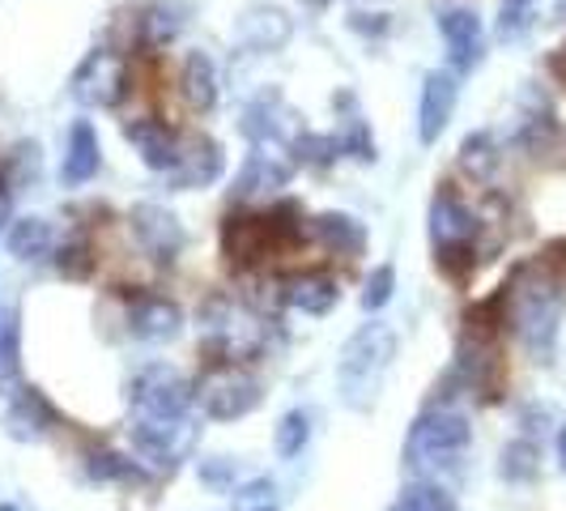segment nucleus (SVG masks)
<instances>
[{
    "label": "nucleus",
    "mask_w": 566,
    "mask_h": 511,
    "mask_svg": "<svg viewBox=\"0 0 566 511\" xmlns=\"http://www.w3.org/2000/svg\"><path fill=\"white\" fill-rule=\"evenodd\" d=\"M227 170V154L213 137H184V149H179V163L170 170V188L175 192H192V188H209L218 184Z\"/></svg>",
    "instance_id": "f8f14e48"
},
{
    "label": "nucleus",
    "mask_w": 566,
    "mask_h": 511,
    "mask_svg": "<svg viewBox=\"0 0 566 511\" xmlns=\"http://www.w3.org/2000/svg\"><path fill=\"white\" fill-rule=\"evenodd\" d=\"M392 290H397V269L392 264H379L375 273L367 278V285H363V312L375 315V312H384L388 303H392Z\"/></svg>",
    "instance_id": "c9c22d12"
},
{
    "label": "nucleus",
    "mask_w": 566,
    "mask_h": 511,
    "mask_svg": "<svg viewBox=\"0 0 566 511\" xmlns=\"http://www.w3.org/2000/svg\"><path fill=\"white\" fill-rule=\"evenodd\" d=\"M200 345L218 358V363H252L269 345V324L239 299L230 294H209L200 303L197 315Z\"/></svg>",
    "instance_id": "7ed1b4c3"
},
{
    "label": "nucleus",
    "mask_w": 566,
    "mask_h": 511,
    "mask_svg": "<svg viewBox=\"0 0 566 511\" xmlns=\"http://www.w3.org/2000/svg\"><path fill=\"white\" fill-rule=\"evenodd\" d=\"M277 248V234L269 218H252V213H230L222 222V252L230 255V264H255L260 255H269Z\"/></svg>",
    "instance_id": "a211bd4d"
},
{
    "label": "nucleus",
    "mask_w": 566,
    "mask_h": 511,
    "mask_svg": "<svg viewBox=\"0 0 566 511\" xmlns=\"http://www.w3.org/2000/svg\"><path fill=\"white\" fill-rule=\"evenodd\" d=\"M469 444H473L469 418L452 405H434L405 435V469L418 478H439L464 460Z\"/></svg>",
    "instance_id": "20e7f679"
},
{
    "label": "nucleus",
    "mask_w": 566,
    "mask_h": 511,
    "mask_svg": "<svg viewBox=\"0 0 566 511\" xmlns=\"http://www.w3.org/2000/svg\"><path fill=\"white\" fill-rule=\"evenodd\" d=\"M9 409H4V430L22 444H39L43 435H52V426L60 423L56 405L43 397L39 388H13L9 393Z\"/></svg>",
    "instance_id": "f3484780"
},
{
    "label": "nucleus",
    "mask_w": 566,
    "mask_h": 511,
    "mask_svg": "<svg viewBox=\"0 0 566 511\" xmlns=\"http://www.w3.org/2000/svg\"><path fill=\"white\" fill-rule=\"evenodd\" d=\"M312 239L337 255H363L367 227L358 218H349V213H319V218H312Z\"/></svg>",
    "instance_id": "4be33fe9"
},
{
    "label": "nucleus",
    "mask_w": 566,
    "mask_h": 511,
    "mask_svg": "<svg viewBox=\"0 0 566 511\" xmlns=\"http://www.w3.org/2000/svg\"><path fill=\"white\" fill-rule=\"evenodd\" d=\"M56 269L64 282H85L90 273H94V243L85 239V234H73V239H64L56 243Z\"/></svg>",
    "instance_id": "7c9ffc66"
},
{
    "label": "nucleus",
    "mask_w": 566,
    "mask_h": 511,
    "mask_svg": "<svg viewBox=\"0 0 566 511\" xmlns=\"http://www.w3.org/2000/svg\"><path fill=\"white\" fill-rule=\"evenodd\" d=\"M128 90H133L128 60L112 48H94L73 73V98L90 112H112L128 98Z\"/></svg>",
    "instance_id": "1a4fd4ad"
},
{
    "label": "nucleus",
    "mask_w": 566,
    "mask_h": 511,
    "mask_svg": "<svg viewBox=\"0 0 566 511\" xmlns=\"http://www.w3.org/2000/svg\"><path fill=\"white\" fill-rule=\"evenodd\" d=\"M478 213L460 200L452 184H443L430 197V243H434V260L448 278H469L478 269Z\"/></svg>",
    "instance_id": "39448f33"
},
{
    "label": "nucleus",
    "mask_w": 566,
    "mask_h": 511,
    "mask_svg": "<svg viewBox=\"0 0 566 511\" xmlns=\"http://www.w3.org/2000/svg\"><path fill=\"white\" fill-rule=\"evenodd\" d=\"M260 379L239 363H213L197 379V405L205 418L213 423H239L260 405Z\"/></svg>",
    "instance_id": "6e6552de"
},
{
    "label": "nucleus",
    "mask_w": 566,
    "mask_h": 511,
    "mask_svg": "<svg viewBox=\"0 0 566 511\" xmlns=\"http://www.w3.org/2000/svg\"><path fill=\"white\" fill-rule=\"evenodd\" d=\"M128 333L149 345H163L184 333V307L167 294H137L128 303Z\"/></svg>",
    "instance_id": "ddd939ff"
},
{
    "label": "nucleus",
    "mask_w": 566,
    "mask_h": 511,
    "mask_svg": "<svg viewBox=\"0 0 566 511\" xmlns=\"http://www.w3.org/2000/svg\"><path fill=\"white\" fill-rule=\"evenodd\" d=\"M22 375V312L0 307V388H18Z\"/></svg>",
    "instance_id": "a878e982"
},
{
    "label": "nucleus",
    "mask_w": 566,
    "mask_h": 511,
    "mask_svg": "<svg viewBox=\"0 0 566 511\" xmlns=\"http://www.w3.org/2000/svg\"><path fill=\"white\" fill-rule=\"evenodd\" d=\"M282 303L290 312L328 315L340 303V290L328 273H290L282 282Z\"/></svg>",
    "instance_id": "6ab92c4d"
},
{
    "label": "nucleus",
    "mask_w": 566,
    "mask_h": 511,
    "mask_svg": "<svg viewBox=\"0 0 566 511\" xmlns=\"http://www.w3.org/2000/svg\"><path fill=\"white\" fill-rule=\"evenodd\" d=\"M0 511H18V508H13V503H0Z\"/></svg>",
    "instance_id": "c03bdc74"
},
{
    "label": "nucleus",
    "mask_w": 566,
    "mask_h": 511,
    "mask_svg": "<svg viewBox=\"0 0 566 511\" xmlns=\"http://www.w3.org/2000/svg\"><path fill=\"white\" fill-rule=\"evenodd\" d=\"M294 154L285 142H252V154L243 158V170L234 175V188L230 197L234 200H260V197H273L282 192L294 175Z\"/></svg>",
    "instance_id": "9d476101"
},
{
    "label": "nucleus",
    "mask_w": 566,
    "mask_h": 511,
    "mask_svg": "<svg viewBox=\"0 0 566 511\" xmlns=\"http://www.w3.org/2000/svg\"><path fill=\"white\" fill-rule=\"evenodd\" d=\"M439 30H443L448 60H452L455 73H473L485 56L482 18H478L473 9H443V13H439Z\"/></svg>",
    "instance_id": "4468645a"
},
{
    "label": "nucleus",
    "mask_w": 566,
    "mask_h": 511,
    "mask_svg": "<svg viewBox=\"0 0 566 511\" xmlns=\"http://www.w3.org/2000/svg\"><path fill=\"white\" fill-rule=\"evenodd\" d=\"M554 133H558V124H554L549 103L541 98L537 90H528L524 94V112H520V128H515V142L524 145V149H545Z\"/></svg>",
    "instance_id": "393cba45"
},
{
    "label": "nucleus",
    "mask_w": 566,
    "mask_h": 511,
    "mask_svg": "<svg viewBox=\"0 0 566 511\" xmlns=\"http://www.w3.org/2000/svg\"><path fill=\"white\" fill-rule=\"evenodd\" d=\"M533 473H537V448H533L528 439L507 444V448H503V478H511V482H528Z\"/></svg>",
    "instance_id": "4c0bfd02"
},
{
    "label": "nucleus",
    "mask_w": 566,
    "mask_h": 511,
    "mask_svg": "<svg viewBox=\"0 0 566 511\" xmlns=\"http://www.w3.org/2000/svg\"><path fill=\"white\" fill-rule=\"evenodd\" d=\"M503 307H507L511 333L520 345L537 358L549 363L554 345H558V324H563V282L549 273V264H524L515 269L511 285L503 290Z\"/></svg>",
    "instance_id": "f257e3e1"
},
{
    "label": "nucleus",
    "mask_w": 566,
    "mask_h": 511,
    "mask_svg": "<svg viewBox=\"0 0 566 511\" xmlns=\"http://www.w3.org/2000/svg\"><path fill=\"white\" fill-rule=\"evenodd\" d=\"M197 405V384L179 367L154 363L133 375L128 384V409L133 418H188Z\"/></svg>",
    "instance_id": "0eeeda50"
},
{
    "label": "nucleus",
    "mask_w": 566,
    "mask_h": 511,
    "mask_svg": "<svg viewBox=\"0 0 566 511\" xmlns=\"http://www.w3.org/2000/svg\"><path fill=\"white\" fill-rule=\"evenodd\" d=\"M128 222H133V234H137L142 252L149 260H158V264H175L179 252H184V243H188L179 218L170 213L167 205H137Z\"/></svg>",
    "instance_id": "9b49d317"
},
{
    "label": "nucleus",
    "mask_w": 566,
    "mask_h": 511,
    "mask_svg": "<svg viewBox=\"0 0 566 511\" xmlns=\"http://www.w3.org/2000/svg\"><path fill=\"white\" fill-rule=\"evenodd\" d=\"M312 444V414L307 409H290L277 430H273V448L282 460H294V456H303V448Z\"/></svg>",
    "instance_id": "473e14b6"
},
{
    "label": "nucleus",
    "mask_w": 566,
    "mask_h": 511,
    "mask_svg": "<svg viewBox=\"0 0 566 511\" xmlns=\"http://www.w3.org/2000/svg\"><path fill=\"white\" fill-rule=\"evenodd\" d=\"M340 154H349L354 163H375L379 154H375V137H370L367 119L354 112L345 119V128H340Z\"/></svg>",
    "instance_id": "f704fd0d"
},
{
    "label": "nucleus",
    "mask_w": 566,
    "mask_h": 511,
    "mask_svg": "<svg viewBox=\"0 0 566 511\" xmlns=\"http://www.w3.org/2000/svg\"><path fill=\"white\" fill-rule=\"evenodd\" d=\"M230 511H282L277 482L273 478H248L230 490Z\"/></svg>",
    "instance_id": "72a5a7b5"
},
{
    "label": "nucleus",
    "mask_w": 566,
    "mask_h": 511,
    "mask_svg": "<svg viewBox=\"0 0 566 511\" xmlns=\"http://www.w3.org/2000/svg\"><path fill=\"white\" fill-rule=\"evenodd\" d=\"M392 358H397V333L379 320L363 324L354 337L345 341L337 358V393L349 409L367 414L370 405L379 400V388L392 371Z\"/></svg>",
    "instance_id": "f03ea898"
},
{
    "label": "nucleus",
    "mask_w": 566,
    "mask_h": 511,
    "mask_svg": "<svg viewBox=\"0 0 566 511\" xmlns=\"http://www.w3.org/2000/svg\"><path fill=\"white\" fill-rule=\"evenodd\" d=\"M85 473H90V482H128V486L149 482V469H145L142 460H128V456L119 452H90Z\"/></svg>",
    "instance_id": "cd10ccee"
},
{
    "label": "nucleus",
    "mask_w": 566,
    "mask_h": 511,
    "mask_svg": "<svg viewBox=\"0 0 566 511\" xmlns=\"http://www.w3.org/2000/svg\"><path fill=\"white\" fill-rule=\"evenodd\" d=\"M124 137H128V145L142 154L145 167L163 170V175H170V170H175V163H179V149H184V137H179L170 124L154 119V115L128 119V124H124Z\"/></svg>",
    "instance_id": "2eb2a0df"
},
{
    "label": "nucleus",
    "mask_w": 566,
    "mask_h": 511,
    "mask_svg": "<svg viewBox=\"0 0 566 511\" xmlns=\"http://www.w3.org/2000/svg\"><path fill=\"white\" fill-rule=\"evenodd\" d=\"M499 163H503V154H499V142L490 133H469L460 142V167H464V175H473L478 184L494 179Z\"/></svg>",
    "instance_id": "c85d7f7f"
},
{
    "label": "nucleus",
    "mask_w": 566,
    "mask_h": 511,
    "mask_svg": "<svg viewBox=\"0 0 566 511\" xmlns=\"http://www.w3.org/2000/svg\"><path fill=\"white\" fill-rule=\"evenodd\" d=\"M533 4L537 0H499V39H520L533 27Z\"/></svg>",
    "instance_id": "e433bc0d"
},
{
    "label": "nucleus",
    "mask_w": 566,
    "mask_h": 511,
    "mask_svg": "<svg viewBox=\"0 0 566 511\" xmlns=\"http://www.w3.org/2000/svg\"><path fill=\"white\" fill-rule=\"evenodd\" d=\"M312 4H324V0H312Z\"/></svg>",
    "instance_id": "a18cd8bd"
},
{
    "label": "nucleus",
    "mask_w": 566,
    "mask_h": 511,
    "mask_svg": "<svg viewBox=\"0 0 566 511\" xmlns=\"http://www.w3.org/2000/svg\"><path fill=\"white\" fill-rule=\"evenodd\" d=\"M558 465L566 469V423H563V430H558Z\"/></svg>",
    "instance_id": "79ce46f5"
},
{
    "label": "nucleus",
    "mask_w": 566,
    "mask_h": 511,
    "mask_svg": "<svg viewBox=\"0 0 566 511\" xmlns=\"http://www.w3.org/2000/svg\"><path fill=\"white\" fill-rule=\"evenodd\" d=\"M554 13H558V18L566 22V0H554Z\"/></svg>",
    "instance_id": "37998d69"
},
{
    "label": "nucleus",
    "mask_w": 566,
    "mask_h": 511,
    "mask_svg": "<svg viewBox=\"0 0 566 511\" xmlns=\"http://www.w3.org/2000/svg\"><path fill=\"white\" fill-rule=\"evenodd\" d=\"M290 154L298 167H333L340 158V137L337 133H294L290 137Z\"/></svg>",
    "instance_id": "c756f323"
},
{
    "label": "nucleus",
    "mask_w": 566,
    "mask_h": 511,
    "mask_svg": "<svg viewBox=\"0 0 566 511\" xmlns=\"http://www.w3.org/2000/svg\"><path fill=\"white\" fill-rule=\"evenodd\" d=\"M184 27H188V4H184V0H158L154 9H145V18H142V43L158 52V48L175 43Z\"/></svg>",
    "instance_id": "b1692460"
},
{
    "label": "nucleus",
    "mask_w": 566,
    "mask_h": 511,
    "mask_svg": "<svg viewBox=\"0 0 566 511\" xmlns=\"http://www.w3.org/2000/svg\"><path fill=\"white\" fill-rule=\"evenodd\" d=\"M285 39H290V22L282 9H255L243 18V43L252 52H277Z\"/></svg>",
    "instance_id": "bb28decb"
},
{
    "label": "nucleus",
    "mask_w": 566,
    "mask_h": 511,
    "mask_svg": "<svg viewBox=\"0 0 566 511\" xmlns=\"http://www.w3.org/2000/svg\"><path fill=\"white\" fill-rule=\"evenodd\" d=\"M103 167V145H98V133L77 119L73 124V133H69V149H64V167H60V179L69 184V188H82L90 184L94 175Z\"/></svg>",
    "instance_id": "aec40b11"
},
{
    "label": "nucleus",
    "mask_w": 566,
    "mask_h": 511,
    "mask_svg": "<svg viewBox=\"0 0 566 511\" xmlns=\"http://www.w3.org/2000/svg\"><path fill=\"white\" fill-rule=\"evenodd\" d=\"M388 511H455L452 494L443 490L439 482H430V478H418L413 486H405L397 494V503Z\"/></svg>",
    "instance_id": "2f4dec72"
},
{
    "label": "nucleus",
    "mask_w": 566,
    "mask_h": 511,
    "mask_svg": "<svg viewBox=\"0 0 566 511\" xmlns=\"http://www.w3.org/2000/svg\"><path fill=\"white\" fill-rule=\"evenodd\" d=\"M549 69H554V77H563L566 82V48H558V52L549 56Z\"/></svg>",
    "instance_id": "a19ab883"
},
{
    "label": "nucleus",
    "mask_w": 566,
    "mask_h": 511,
    "mask_svg": "<svg viewBox=\"0 0 566 511\" xmlns=\"http://www.w3.org/2000/svg\"><path fill=\"white\" fill-rule=\"evenodd\" d=\"M455 98H460V85H455V73H426L422 82V103H418V137L422 145H434L443 137V128L452 124Z\"/></svg>",
    "instance_id": "dca6fc26"
},
{
    "label": "nucleus",
    "mask_w": 566,
    "mask_h": 511,
    "mask_svg": "<svg viewBox=\"0 0 566 511\" xmlns=\"http://www.w3.org/2000/svg\"><path fill=\"white\" fill-rule=\"evenodd\" d=\"M9 213H13V184H9L4 170H0V227L9 222Z\"/></svg>",
    "instance_id": "ea45409f"
},
{
    "label": "nucleus",
    "mask_w": 566,
    "mask_h": 511,
    "mask_svg": "<svg viewBox=\"0 0 566 511\" xmlns=\"http://www.w3.org/2000/svg\"><path fill=\"white\" fill-rule=\"evenodd\" d=\"M179 94L192 112H213L218 107V69L205 52H188L179 69Z\"/></svg>",
    "instance_id": "412c9836"
},
{
    "label": "nucleus",
    "mask_w": 566,
    "mask_h": 511,
    "mask_svg": "<svg viewBox=\"0 0 566 511\" xmlns=\"http://www.w3.org/2000/svg\"><path fill=\"white\" fill-rule=\"evenodd\" d=\"M133 452L149 473H175L179 460H188L200 439V426L188 418H128Z\"/></svg>",
    "instance_id": "423d86ee"
},
{
    "label": "nucleus",
    "mask_w": 566,
    "mask_h": 511,
    "mask_svg": "<svg viewBox=\"0 0 566 511\" xmlns=\"http://www.w3.org/2000/svg\"><path fill=\"white\" fill-rule=\"evenodd\" d=\"M9 252L18 255V260H30V264L52 260L56 255V230H52V222L48 218H18L9 227Z\"/></svg>",
    "instance_id": "5701e85b"
},
{
    "label": "nucleus",
    "mask_w": 566,
    "mask_h": 511,
    "mask_svg": "<svg viewBox=\"0 0 566 511\" xmlns=\"http://www.w3.org/2000/svg\"><path fill=\"white\" fill-rule=\"evenodd\" d=\"M200 478L213 486V490H234V460H227V456L200 460Z\"/></svg>",
    "instance_id": "58836bf2"
}]
</instances>
